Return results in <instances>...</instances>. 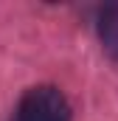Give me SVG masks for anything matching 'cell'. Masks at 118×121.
Returning a JSON list of instances; mask_svg holds the SVG:
<instances>
[{"label": "cell", "mask_w": 118, "mask_h": 121, "mask_svg": "<svg viewBox=\"0 0 118 121\" xmlns=\"http://www.w3.org/2000/svg\"><path fill=\"white\" fill-rule=\"evenodd\" d=\"M14 121H70V104L62 90L51 85H39L25 90L17 104Z\"/></svg>", "instance_id": "obj_1"}, {"label": "cell", "mask_w": 118, "mask_h": 121, "mask_svg": "<svg viewBox=\"0 0 118 121\" xmlns=\"http://www.w3.org/2000/svg\"><path fill=\"white\" fill-rule=\"evenodd\" d=\"M98 37H101V45L104 51L118 59V3H110L101 9L98 14Z\"/></svg>", "instance_id": "obj_2"}]
</instances>
